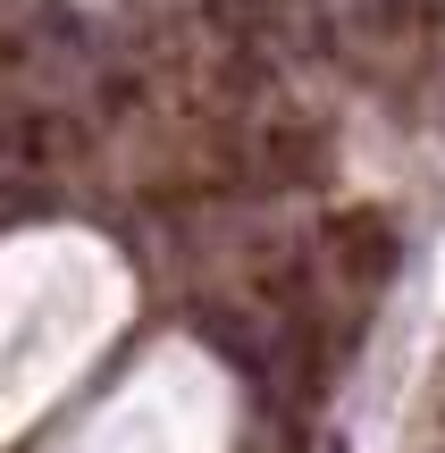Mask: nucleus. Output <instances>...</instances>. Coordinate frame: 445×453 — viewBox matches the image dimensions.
Listing matches in <instances>:
<instances>
[{"label": "nucleus", "instance_id": "nucleus-2", "mask_svg": "<svg viewBox=\"0 0 445 453\" xmlns=\"http://www.w3.org/2000/svg\"><path fill=\"white\" fill-rule=\"evenodd\" d=\"M319 453H353V445H345V437H328V445H319Z\"/></svg>", "mask_w": 445, "mask_h": 453}, {"label": "nucleus", "instance_id": "nucleus-1", "mask_svg": "<svg viewBox=\"0 0 445 453\" xmlns=\"http://www.w3.org/2000/svg\"><path fill=\"white\" fill-rule=\"evenodd\" d=\"M336 260H345V269L353 277H387V269H395V243H387V219H345V226H336Z\"/></svg>", "mask_w": 445, "mask_h": 453}]
</instances>
